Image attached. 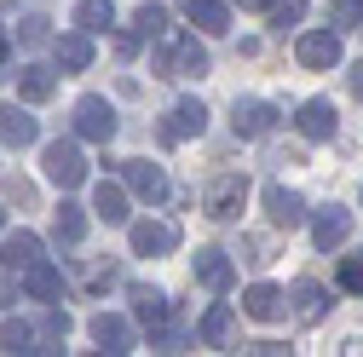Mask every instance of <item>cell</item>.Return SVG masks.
Masks as SVG:
<instances>
[{
	"mask_svg": "<svg viewBox=\"0 0 363 357\" xmlns=\"http://www.w3.org/2000/svg\"><path fill=\"white\" fill-rule=\"evenodd\" d=\"M213 69V58H208V47L196 35H162V52H156V75H173V81H202Z\"/></svg>",
	"mask_w": 363,
	"mask_h": 357,
	"instance_id": "cell-1",
	"label": "cell"
},
{
	"mask_svg": "<svg viewBox=\"0 0 363 357\" xmlns=\"http://www.w3.org/2000/svg\"><path fill=\"white\" fill-rule=\"evenodd\" d=\"M242 202H248V173H219V178L202 185V213L219 219V225H231L242 213Z\"/></svg>",
	"mask_w": 363,
	"mask_h": 357,
	"instance_id": "cell-2",
	"label": "cell"
},
{
	"mask_svg": "<svg viewBox=\"0 0 363 357\" xmlns=\"http://www.w3.org/2000/svg\"><path fill=\"white\" fill-rule=\"evenodd\" d=\"M294 58H300V69H340L346 40H340V29H300L294 35Z\"/></svg>",
	"mask_w": 363,
	"mask_h": 357,
	"instance_id": "cell-3",
	"label": "cell"
},
{
	"mask_svg": "<svg viewBox=\"0 0 363 357\" xmlns=\"http://www.w3.org/2000/svg\"><path fill=\"white\" fill-rule=\"evenodd\" d=\"M40 167H47V178H52L58 191H75L81 178H86V150L75 139H52L47 156H40Z\"/></svg>",
	"mask_w": 363,
	"mask_h": 357,
	"instance_id": "cell-4",
	"label": "cell"
},
{
	"mask_svg": "<svg viewBox=\"0 0 363 357\" xmlns=\"http://www.w3.org/2000/svg\"><path fill=\"white\" fill-rule=\"evenodd\" d=\"M75 139H86V144H110V139H116V110H110V98L86 93V98L75 104Z\"/></svg>",
	"mask_w": 363,
	"mask_h": 357,
	"instance_id": "cell-5",
	"label": "cell"
},
{
	"mask_svg": "<svg viewBox=\"0 0 363 357\" xmlns=\"http://www.w3.org/2000/svg\"><path fill=\"white\" fill-rule=\"evenodd\" d=\"M202 127H208V104L202 98H179L167 115H162V144H185V139H202Z\"/></svg>",
	"mask_w": 363,
	"mask_h": 357,
	"instance_id": "cell-6",
	"label": "cell"
},
{
	"mask_svg": "<svg viewBox=\"0 0 363 357\" xmlns=\"http://www.w3.org/2000/svg\"><path fill=\"white\" fill-rule=\"evenodd\" d=\"M127 242H133V254L162 259V254L179 248V231L167 225V219H127Z\"/></svg>",
	"mask_w": 363,
	"mask_h": 357,
	"instance_id": "cell-7",
	"label": "cell"
},
{
	"mask_svg": "<svg viewBox=\"0 0 363 357\" xmlns=\"http://www.w3.org/2000/svg\"><path fill=\"white\" fill-rule=\"evenodd\" d=\"M191 277H196L208 294H231V283H237V265H231V254H225V248H196V259H191Z\"/></svg>",
	"mask_w": 363,
	"mask_h": 357,
	"instance_id": "cell-8",
	"label": "cell"
},
{
	"mask_svg": "<svg viewBox=\"0 0 363 357\" xmlns=\"http://www.w3.org/2000/svg\"><path fill=\"white\" fill-rule=\"evenodd\" d=\"M346 237H352V213H346V208H317V213H311V242H317V254L346 248Z\"/></svg>",
	"mask_w": 363,
	"mask_h": 357,
	"instance_id": "cell-9",
	"label": "cell"
},
{
	"mask_svg": "<svg viewBox=\"0 0 363 357\" xmlns=\"http://www.w3.org/2000/svg\"><path fill=\"white\" fill-rule=\"evenodd\" d=\"M86 334H93V340H99V351H110V357H127L133 346H139V340H133V323H127V317H116V311H99V317L86 323Z\"/></svg>",
	"mask_w": 363,
	"mask_h": 357,
	"instance_id": "cell-10",
	"label": "cell"
},
{
	"mask_svg": "<svg viewBox=\"0 0 363 357\" xmlns=\"http://www.w3.org/2000/svg\"><path fill=\"white\" fill-rule=\"evenodd\" d=\"M231 127H237V139H265V132L277 127V104H265V98H237Z\"/></svg>",
	"mask_w": 363,
	"mask_h": 357,
	"instance_id": "cell-11",
	"label": "cell"
},
{
	"mask_svg": "<svg viewBox=\"0 0 363 357\" xmlns=\"http://www.w3.org/2000/svg\"><path fill=\"white\" fill-rule=\"evenodd\" d=\"M294 127L306 132L311 144H323V139H335V132H340V115H335V104H329V98H306V104H300V115H294Z\"/></svg>",
	"mask_w": 363,
	"mask_h": 357,
	"instance_id": "cell-12",
	"label": "cell"
},
{
	"mask_svg": "<svg viewBox=\"0 0 363 357\" xmlns=\"http://www.w3.org/2000/svg\"><path fill=\"white\" fill-rule=\"evenodd\" d=\"M121 178H127V191L133 196H145V202H167V173L156 162H116Z\"/></svg>",
	"mask_w": 363,
	"mask_h": 357,
	"instance_id": "cell-13",
	"label": "cell"
},
{
	"mask_svg": "<svg viewBox=\"0 0 363 357\" xmlns=\"http://www.w3.org/2000/svg\"><path fill=\"white\" fill-rule=\"evenodd\" d=\"M265 213L277 231H294V225H306V196L289 185H265Z\"/></svg>",
	"mask_w": 363,
	"mask_h": 357,
	"instance_id": "cell-14",
	"label": "cell"
},
{
	"mask_svg": "<svg viewBox=\"0 0 363 357\" xmlns=\"http://www.w3.org/2000/svg\"><path fill=\"white\" fill-rule=\"evenodd\" d=\"M23 288L35 294V300H47V305H58L64 294H69V283H64V271L52 259H35V265H23Z\"/></svg>",
	"mask_w": 363,
	"mask_h": 357,
	"instance_id": "cell-15",
	"label": "cell"
},
{
	"mask_svg": "<svg viewBox=\"0 0 363 357\" xmlns=\"http://www.w3.org/2000/svg\"><path fill=\"white\" fill-rule=\"evenodd\" d=\"M289 311H294L300 323H323V317H329V288L311 283V277H300V283L289 288Z\"/></svg>",
	"mask_w": 363,
	"mask_h": 357,
	"instance_id": "cell-16",
	"label": "cell"
},
{
	"mask_svg": "<svg viewBox=\"0 0 363 357\" xmlns=\"http://www.w3.org/2000/svg\"><path fill=\"white\" fill-rule=\"evenodd\" d=\"M52 58H58V75H81L86 64H93V35L86 29H69L52 40Z\"/></svg>",
	"mask_w": 363,
	"mask_h": 357,
	"instance_id": "cell-17",
	"label": "cell"
},
{
	"mask_svg": "<svg viewBox=\"0 0 363 357\" xmlns=\"http://www.w3.org/2000/svg\"><path fill=\"white\" fill-rule=\"evenodd\" d=\"M35 139H40V127H35L29 104H0V144L23 150V144H35Z\"/></svg>",
	"mask_w": 363,
	"mask_h": 357,
	"instance_id": "cell-18",
	"label": "cell"
},
{
	"mask_svg": "<svg viewBox=\"0 0 363 357\" xmlns=\"http://www.w3.org/2000/svg\"><path fill=\"white\" fill-rule=\"evenodd\" d=\"M242 311L259 317V323H277L283 311H289V294H283L277 283H254V288H242Z\"/></svg>",
	"mask_w": 363,
	"mask_h": 357,
	"instance_id": "cell-19",
	"label": "cell"
},
{
	"mask_svg": "<svg viewBox=\"0 0 363 357\" xmlns=\"http://www.w3.org/2000/svg\"><path fill=\"white\" fill-rule=\"evenodd\" d=\"M127 300H133V317H139L145 329H162V323H167V294H162L156 283H133Z\"/></svg>",
	"mask_w": 363,
	"mask_h": 357,
	"instance_id": "cell-20",
	"label": "cell"
},
{
	"mask_svg": "<svg viewBox=\"0 0 363 357\" xmlns=\"http://www.w3.org/2000/svg\"><path fill=\"white\" fill-rule=\"evenodd\" d=\"M58 93V69L52 64H23L18 69V98L23 104H40V98H52Z\"/></svg>",
	"mask_w": 363,
	"mask_h": 357,
	"instance_id": "cell-21",
	"label": "cell"
},
{
	"mask_svg": "<svg viewBox=\"0 0 363 357\" xmlns=\"http://www.w3.org/2000/svg\"><path fill=\"white\" fill-rule=\"evenodd\" d=\"M231 334H237V311L225 305V300H213V305L202 311V329H196V340H202V346H231Z\"/></svg>",
	"mask_w": 363,
	"mask_h": 357,
	"instance_id": "cell-22",
	"label": "cell"
},
{
	"mask_svg": "<svg viewBox=\"0 0 363 357\" xmlns=\"http://www.w3.org/2000/svg\"><path fill=\"white\" fill-rule=\"evenodd\" d=\"M40 259V237L35 231H12L6 242H0V265L6 271H23V265H35Z\"/></svg>",
	"mask_w": 363,
	"mask_h": 357,
	"instance_id": "cell-23",
	"label": "cell"
},
{
	"mask_svg": "<svg viewBox=\"0 0 363 357\" xmlns=\"http://www.w3.org/2000/svg\"><path fill=\"white\" fill-rule=\"evenodd\" d=\"M52 237H58L64 248H75V242L86 237V208H81V202H58V208H52Z\"/></svg>",
	"mask_w": 363,
	"mask_h": 357,
	"instance_id": "cell-24",
	"label": "cell"
},
{
	"mask_svg": "<svg viewBox=\"0 0 363 357\" xmlns=\"http://www.w3.org/2000/svg\"><path fill=\"white\" fill-rule=\"evenodd\" d=\"M93 213L104 219V225H127V219H133V208H127V191L104 178V185L93 191Z\"/></svg>",
	"mask_w": 363,
	"mask_h": 357,
	"instance_id": "cell-25",
	"label": "cell"
},
{
	"mask_svg": "<svg viewBox=\"0 0 363 357\" xmlns=\"http://www.w3.org/2000/svg\"><path fill=\"white\" fill-rule=\"evenodd\" d=\"M75 29L110 35V29H116V0H81V6H75Z\"/></svg>",
	"mask_w": 363,
	"mask_h": 357,
	"instance_id": "cell-26",
	"label": "cell"
},
{
	"mask_svg": "<svg viewBox=\"0 0 363 357\" xmlns=\"http://www.w3.org/2000/svg\"><path fill=\"white\" fill-rule=\"evenodd\" d=\"M191 23L202 35H225L231 29V6H225V0H191Z\"/></svg>",
	"mask_w": 363,
	"mask_h": 357,
	"instance_id": "cell-27",
	"label": "cell"
},
{
	"mask_svg": "<svg viewBox=\"0 0 363 357\" xmlns=\"http://www.w3.org/2000/svg\"><path fill=\"white\" fill-rule=\"evenodd\" d=\"M133 35H139V40H162L167 35V6H162V0H145V6L133 12Z\"/></svg>",
	"mask_w": 363,
	"mask_h": 357,
	"instance_id": "cell-28",
	"label": "cell"
},
{
	"mask_svg": "<svg viewBox=\"0 0 363 357\" xmlns=\"http://www.w3.org/2000/svg\"><path fill=\"white\" fill-rule=\"evenodd\" d=\"M64 334H69V317L52 305L47 317H40V329H35V351H58V346H64Z\"/></svg>",
	"mask_w": 363,
	"mask_h": 357,
	"instance_id": "cell-29",
	"label": "cell"
},
{
	"mask_svg": "<svg viewBox=\"0 0 363 357\" xmlns=\"http://www.w3.org/2000/svg\"><path fill=\"white\" fill-rule=\"evenodd\" d=\"M0 351H6V357H29L35 351V329L18 323V317H6V329H0Z\"/></svg>",
	"mask_w": 363,
	"mask_h": 357,
	"instance_id": "cell-30",
	"label": "cell"
},
{
	"mask_svg": "<svg viewBox=\"0 0 363 357\" xmlns=\"http://www.w3.org/2000/svg\"><path fill=\"white\" fill-rule=\"evenodd\" d=\"M329 29H363V0H329Z\"/></svg>",
	"mask_w": 363,
	"mask_h": 357,
	"instance_id": "cell-31",
	"label": "cell"
},
{
	"mask_svg": "<svg viewBox=\"0 0 363 357\" xmlns=\"http://www.w3.org/2000/svg\"><path fill=\"white\" fill-rule=\"evenodd\" d=\"M52 18H40V12H29L23 23H18V47H47L52 40V29H47Z\"/></svg>",
	"mask_w": 363,
	"mask_h": 357,
	"instance_id": "cell-32",
	"label": "cell"
},
{
	"mask_svg": "<svg viewBox=\"0 0 363 357\" xmlns=\"http://www.w3.org/2000/svg\"><path fill=\"white\" fill-rule=\"evenodd\" d=\"M340 288L346 294H363V254H346L340 259Z\"/></svg>",
	"mask_w": 363,
	"mask_h": 357,
	"instance_id": "cell-33",
	"label": "cell"
},
{
	"mask_svg": "<svg viewBox=\"0 0 363 357\" xmlns=\"http://www.w3.org/2000/svg\"><path fill=\"white\" fill-rule=\"evenodd\" d=\"M306 18V0H277V6H271V23H277V29H294Z\"/></svg>",
	"mask_w": 363,
	"mask_h": 357,
	"instance_id": "cell-34",
	"label": "cell"
},
{
	"mask_svg": "<svg viewBox=\"0 0 363 357\" xmlns=\"http://www.w3.org/2000/svg\"><path fill=\"white\" fill-rule=\"evenodd\" d=\"M18 300H23V288H18V283H12V271H6V277H0V311H12Z\"/></svg>",
	"mask_w": 363,
	"mask_h": 357,
	"instance_id": "cell-35",
	"label": "cell"
},
{
	"mask_svg": "<svg viewBox=\"0 0 363 357\" xmlns=\"http://www.w3.org/2000/svg\"><path fill=\"white\" fill-rule=\"evenodd\" d=\"M248 351H254V357H283L289 346H277V340H259V346H248Z\"/></svg>",
	"mask_w": 363,
	"mask_h": 357,
	"instance_id": "cell-36",
	"label": "cell"
},
{
	"mask_svg": "<svg viewBox=\"0 0 363 357\" xmlns=\"http://www.w3.org/2000/svg\"><path fill=\"white\" fill-rule=\"evenodd\" d=\"M242 259H254V265H265L271 254H265V242H242Z\"/></svg>",
	"mask_w": 363,
	"mask_h": 357,
	"instance_id": "cell-37",
	"label": "cell"
},
{
	"mask_svg": "<svg viewBox=\"0 0 363 357\" xmlns=\"http://www.w3.org/2000/svg\"><path fill=\"white\" fill-rule=\"evenodd\" d=\"M352 93L363 98V64H352Z\"/></svg>",
	"mask_w": 363,
	"mask_h": 357,
	"instance_id": "cell-38",
	"label": "cell"
},
{
	"mask_svg": "<svg viewBox=\"0 0 363 357\" xmlns=\"http://www.w3.org/2000/svg\"><path fill=\"white\" fill-rule=\"evenodd\" d=\"M242 6H248V12H271V6H277V0H242Z\"/></svg>",
	"mask_w": 363,
	"mask_h": 357,
	"instance_id": "cell-39",
	"label": "cell"
},
{
	"mask_svg": "<svg viewBox=\"0 0 363 357\" xmlns=\"http://www.w3.org/2000/svg\"><path fill=\"white\" fill-rule=\"evenodd\" d=\"M6 47H12V35H6V23H0V58H6Z\"/></svg>",
	"mask_w": 363,
	"mask_h": 357,
	"instance_id": "cell-40",
	"label": "cell"
},
{
	"mask_svg": "<svg viewBox=\"0 0 363 357\" xmlns=\"http://www.w3.org/2000/svg\"><path fill=\"white\" fill-rule=\"evenodd\" d=\"M0 231H6V208H0Z\"/></svg>",
	"mask_w": 363,
	"mask_h": 357,
	"instance_id": "cell-41",
	"label": "cell"
},
{
	"mask_svg": "<svg viewBox=\"0 0 363 357\" xmlns=\"http://www.w3.org/2000/svg\"><path fill=\"white\" fill-rule=\"evenodd\" d=\"M0 6H12V0H0Z\"/></svg>",
	"mask_w": 363,
	"mask_h": 357,
	"instance_id": "cell-42",
	"label": "cell"
}]
</instances>
